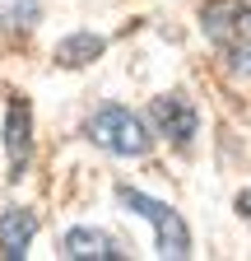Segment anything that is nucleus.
I'll return each instance as SVG.
<instances>
[{"mask_svg": "<svg viewBox=\"0 0 251 261\" xmlns=\"http://www.w3.org/2000/svg\"><path fill=\"white\" fill-rule=\"evenodd\" d=\"M200 33L233 75L251 80V0H205Z\"/></svg>", "mask_w": 251, "mask_h": 261, "instance_id": "obj_1", "label": "nucleus"}, {"mask_svg": "<svg viewBox=\"0 0 251 261\" xmlns=\"http://www.w3.org/2000/svg\"><path fill=\"white\" fill-rule=\"evenodd\" d=\"M84 136L98 145V149L116 154V159H144V154L153 149V130H149V121H144L140 112H131V108H121V103L93 108L88 121H84Z\"/></svg>", "mask_w": 251, "mask_h": 261, "instance_id": "obj_2", "label": "nucleus"}, {"mask_svg": "<svg viewBox=\"0 0 251 261\" xmlns=\"http://www.w3.org/2000/svg\"><path fill=\"white\" fill-rule=\"evenodd\" d=\"M116 201L153 228V252H159V256H177V261L191 256V228H186V219L172 205L153 201L149 191H135V187H116Z\"/></svg>", "mask_w": 251, "mask_h": 261, "instance_id": "obj_3", "label": "nucleus"}, {"mask_svg": "<svg viewBox=\"0 0 251 261\" xmlns=\"http://www.w3.org/2000/svg\"><path fill=\"white\" fill-rule=\"evenodd\" d=\"M149 121L159 126V136L168 145H177V149H191L196 130H200V112H196V103L186 93H159L149 103Z\"/></svg>", "mask_w": 251, "mask_h": 261, "instance_id": "obj_4", "label": "nucleus"}, {"mask_svg": "<svg viewBox=\"0 0 251 261\" xmlns=\"http://www.w3.org/2000/svg\"><path fill=\"white\" fill-rule=\"evenodd\" d=\"M28 159H33V108L28 98H10L5 108V163H10V182H19L28 173Z\"/></svg>", "mask_w": 251, "mask_h": 261, "instance_id": "obj_5", "label": "nucleus"}, {"mask_svg": "<svg viewBox=\"0 0 251 261\" xmlns=\"http://www.w3.org/2000/svg\"><path fill=\"white\" fill-rule=\"evenodd\" d=\"M60 256H70V261H125L131 252H125L107 228L79 224V228H70V233L60 238Z\"/></svg>", "mask_w": 251, "mask_h": 261, "instance_id": "obj_6", "label": "nucleus"}, {"mask_svg": "<svg viewBox=\"0 0 251 261\" xmlns=\"http://www.w3.org/2000/svg\"><path fill=\"white\" fill-rule=\"evenodd\" d=\"M103 51H107V38H103V33L75 28V33H66V38L56 42V51H51V56H56L60 70H84V65H93Z\"/></svg>", "mask_w": 251, "mask_h": 261, "instance_id": "obj_7", "label": "nucleus"}, {"mask_svg": "<svg viewBox=\"0 0 251 261\" xmlns=\"http://www.w3.org/2000/svg\"><path fill=\"white\" fill-rule=\"evenodd\" d=\"M38 233V215L33 210H23V205H10L5 215H0V256H28V243H33Z\"/></svg>", "mask_w": 251, "mask_h": 261, "instance_id": "obj_8", "label": "nucleus"}, {"mask_svg": "<svg viewBox=\"0 0 251 261\" xmlns=\"http://www.w3.org/2000/svg\"><path fill=\"white\" fill-rule=\"evenodd\" d=\"M42 5L38 0H0V33L5 38H23V33H33Z\"/></svg>", "mask_w": 251, "mask_h": 261, "instance_id": "obj_9", "label": "nucleus"}, {"mask_svg": "<svg viewBox=\"0 0 251 261\" xmlns=\"http://www.w3.org/2000/svg\"><path fill=\"white\" fill-rule=\"evenodd\" d=\"M237 215L251 219V191H237Z\"/></svg>", "mask_w": 251, "mask_h": 261, "instance_id": "obj_10", "label": "nucleus"}]
</instances>
